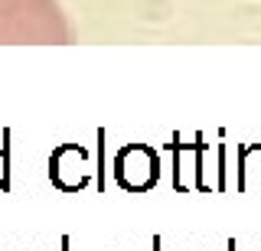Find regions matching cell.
Here are the masks:
<instances>
[{
  "label": "cell",
  "instance_id": "cell-1",
  "mask_svg": "<svg viewBox=\"0 0 261 251\" xmlns=\"http://www.w3.org/2000/svg\"><path fill=\"white\" fill-rule=\"evenodd\" d=\"M160 176V160L157 150L147 144H127L114 157V180L124 192H147L157 186Z\"/></svg>",
  "mask_w": 261,
  "mask_h": 251
},
{
  "label": "cell",
  "instance_id": "cell-2",
  "mask_svg": "<svg viewBox=\"0 0 261 251\" xmlns=\"http://www.w3.org/2000/svg\"><path fill=\"white\" fill-rule=\"evenodd\" d=\"M88 150L82 144H59L49 157V180L59 192H79L88 186Z\"/></svg>",
  "mask_w": 261,
  "mask_h": 251
},
{
  "label": "cell",
  "instance_id": "cell-3",
  "mask_svg": "<svg viewBox=\"0 0 261 251\" xmlns=\"http://www.w3.org/2000/svg\"><path fill=\"white\" fill-rule=\"evenodd\" d=\"M10 189V157H7V147H0V192Z\"/></svg>",
  "mask_w": 261,
  "mask_h": 251
}]
</instances>
